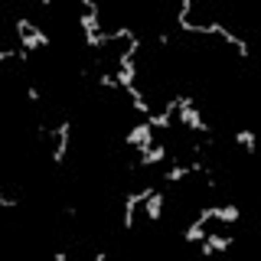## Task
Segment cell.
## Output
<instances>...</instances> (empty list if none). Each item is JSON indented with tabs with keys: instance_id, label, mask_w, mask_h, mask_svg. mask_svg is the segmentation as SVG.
<instances>
[{
	"instance_id": "cell-5",
	"label": "cell",
	"mask_w": 261,
	"mask_h": 261,
	"mask_svg": "<svg viewBox=\"0 0 261 261\" xmlns=\"http://www.w3.org/2000/svg\"><path fill=\"white\" fill-rule=\"evenodd\" d=\"M16 36L23 43V53H36L39 49V39L33 36V23L30 20H16Z\"/></svg>"
},
{
	"instance_id": "cell-4",
	"label": "cell",
	"mask_w": 261,
	"mask_h": 261,
	"mask_svg": "<svg viewBox=\"0 0 261 261\" xmlns=\"http://www.w3.org/2000/svg\"><path fill=\"white\" fill-rule=\"evenodd\" d=\"M69 130H72L69 121H62V124L53 130L56 141H59V144H56V150H53V163H62V160H65V150H69Z\"/></svg>"
},
{
	"instance_id": "cell-15",
	"label": "cell",
	"mask_w": 261,
	"mask_h": 261,
	"mask_svg": "<svg viewBox=\"0 0 261 261\" xmlns=\"http://www.w3.org/2000/svg\"><path fill=\"white\" fill-rule=\"evenodd\" d=\"M0 206H7V209H13V206H16V199H10V196H0Z\"/></svg>"
},
{
	"instance_id": "cell-8",
	"label": "cell",
	"mask_w": 261,
	"mask_h": 261,
	"mask_svg": "<svg viewBox=\"0 0 261 261\" xmlns=\"http://www.w3.org/2000/svg\"><path fill=\"white\" fill-rule=\"evenodd\" d=\"M144 209H147V219H153V222H157L160 212H163V193H160V190H153V193L144 199Z\"/></svg>"
},
{
	"instance_id": "cell-10",
	"label": "cell",
	"mask_w": 261,
	"mask_h": 261,
	"mask_svg": "<svg viewBox=\"0 0 261 261\" xmlns=\"http://www.w3.org/2000/svg\"><path fill=\"white\" fill-rule=\"evenodd\" d=\"M206 235H209V232H206V222H202V219H196V222L183 232V242H202Z\"/></svg>"
},
{
	"instance_id": "cell-7",
	"label": "cell",
	"mask_w": 261,
	"mask_h": 261,
	"mask_svg": "<svg viewBox=\"0 0 261 261\" xmlns=\"http://www.w3.org/2000/svg\"><path fill=\"white\" fill-rule=\"evenodd\" d=\"M228 245H232V239H228V235H206V239H202V255H212V251H225Z\"/></svg>"
},
{
	"instance_id": "cell-3",
	"label": "cell",
	"mask_w": 261,
	"mask_h": 261,
	"mask_svg": "<svg viewBox=\"0 0 261 261\" xmlns=\"http://www.w3.org/2000/svg\"><path fill=\"white\" fill-rule=\"evenodd\" d=\"M118 65H121V69H118V75H114V82H118V88H130V85H134V79H137V69H134V56H121V59H118Z\"/></svg>"
},
{
	"instance_id": "cell-12",
	"label": "cell",
	"mask_w": 261,
	"mask_h": 261,
	"mask_svg": "<svg viewBox=\"0 0 261 261\" xmlns=\"http://www.w3.org/2000/svg\"><path fill=\"white\" fill-rule=\"evenodd\" d=\"M183 176H190V167H173L167 173V179H183Z\"/></svg>"
},
{
	"instance_id": "cell-2",
	"label": "cell",
	"mask_w": 261,
	"mask_h": 261,
	"mask_svg": "<svg viewBox=\"0 0 261 261\" xmlns=\"http://www.w3.org/2000/svg\"><path fill=\"white\" fill-rule=\"evenodd\" d=\"M124 141L144 153V150H150V147H153V127H150V124H137V127H130V130H127Z\"/></svg>"
},
{
	"instance_id": "cell-13",
	"label": "cell",
	"mask_w": 261,
	"mask_h": 261,
	"mask_svg": "<svg viewBox=\"0 0 261 261\" xmlns=\"http://www.w3.org/2000/svg\"><path fill=\"white\" fill-rule=\"evenodd\" d=\"M235 49H239V56H242V59H245V56H248V43H245V39H235V43H232Z\"/></svg>"
},
{
	"instance_id": "cell-6",
	"label": "cell",
	"mask_w": 261,
	"mask_h": 261,
	"mask_svg": "<svg viewBox=\"0 0 261 261\" xmlns=\"http://www.w3.org/2000/svg\"><path fill=\"white\" fill-rule=\"evenodd\" d=\"M79 27L85 30V36H95V33H101V13L98 10H85L79 16Z\"/></svg>"
},
{
	"instance_id": "cell-14",
	"label": "cell",
	"mask_w": 261,
	"mask_h": 261,
	"mask_svg": "<svg viewBox=\"0 0 261 261\" xmlns=\"http://www.w3.org/2000/svg\"><path fill=\"white\" fill-rule=\"evenodd\" d=\"M98 82H101L105 88H118V82H114V75H101V79H98Z\"/></svg>"
},
{
	"instance_id": "cell-9",
	"label": "cell",
	"mask_w": 261,
	"mask_h": 261,
	"mask_svg": "<svg viewBox=\"0 0 261 261\" xmlns=\"http://www.w3.org/2000/svg\"><path fill=\"white\" fill-rule=\"evenodd\" d=\"M160 160H167V147H163V144H153L150 150L141 153V163H144V167H150V163H160Z\"/></svg>"
},
{
	"instance_id": "cell-1",
	"label": "cell",
	"mask_w": 261,
	"mask_h": 261,
	"mask_svg": "<svg viewBox=\"0 0 261 261\" xmlns=\"http://www.w3.org/2000/svg\"><path fill=\"white\" fill-rule=\"evenodd\" d=\"M179 124L183 127H193V130H209V124L199 118V111H196V101L193 98H179Z\"/></svg>"
},
{
	"instance_id": "cell-11",
	"label": "cell",
	"mask_w": 261,
	"mask_h": 261,
	"mask_svg": "<svg viewBox=\"0 0 261 261\" xmlns=\"http://www.w3.org/2000/svg\"><path fill=\"white\" fill-rule=\"evenodd\" d=\"M235 141H239L248 153H255V134H251V130H235Z\"/></svg>"
}]
</instances>
